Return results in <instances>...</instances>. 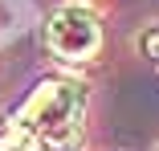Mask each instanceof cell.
I'll return each instance as SVG.
<instances>
[{
	"label": "cell",
	"instance_id": "3",
	"mask_svg": "<svg viewBox=\"0 0 159 151\" xmlns=\"http://www.w3.org/2000/svg\"><path fill=\"white\" fill-rule=\"evenodd\" d=\"M0 151H41V143L20 123H0Z\"/></svg>",
	"mask_w": 159,
	"mask_h": 151
},
{
	"label": "cell",
	"instance_id": "1",
	"mask_svg": "<svg viewBox=\"0 0 159 151\" xmlns=\"http://www.w3.org/2000/svg\"><path fill=\"white\" fill-rule=\"evenodd\" d=\"M82 114H86V86L70 78H53L33 90L12 123H20L41 143V151H78L82 147Z\"/></svg>",
	"mask_w": 159,
	"mask_h": 151
},
{
	"label": "cell",
	"instance_id": "2",
	"mask_svg": "<svg viewBox=\"0 0 159 151\" xmlns=\"http://www.w3.org/2000/svg\"><path fill=\"white\" fill-rule=\"evenodd\" d=\"M45 41H49V49L61 62H90V57L98 53V45H102V29H98V21L86 8L70 4V8H61V12L49 16Z\"/></svg>",
	"mask_w": 159,
	"mask_h": 151
},
{
	"label": "cell",
	"instance_id": "5",
	"mask_svg": "<svg viewBox=\"0 0 159 151\" xmlns=\"http://www.w3.org/2000/svg\"><path fill=\"white\" fill-rule=\"evenodd\" d=\"M74 4H82V0H74Z\"/></svg>",
	"mask_w": 159,
	"mask_h": 151
},
{
	"label": "cell",
	"instance_id": "4",
	"mask_svg": "<svg viewBox=\"0 0 159 151\" xmlns=\"http://www.w3.org/2000/svg\"><path fill=\"white\" fill-rule=\"evenodd\" d=\"M139 45H143V53H147V57H155V62H159V29L143 33V37H139Z\"/></svg>",
	"mask_w": 159,
	"mask_h": 151
}]
</instances>
